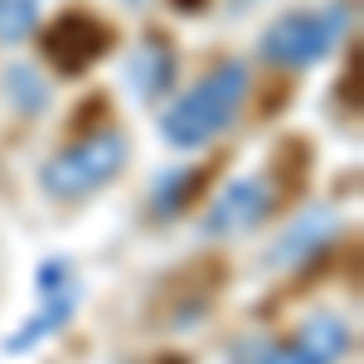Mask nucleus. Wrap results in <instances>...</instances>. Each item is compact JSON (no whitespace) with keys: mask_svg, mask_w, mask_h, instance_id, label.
Here are the masks:
<instances>
[{"mask_svg":"<svg viewBox=\"0 0 364 364\" xmlns=\"http://www.w3.org/2000/svg\"><path fill=\"white\" fill-rule=\"evenodd\" d=\"M272 214H277V185L267 175H238L204 209L199 233L204 238H243L252 228H262Z\"/></svg>","mask_w":364,"mask_h":364,"instance_id":"obj_5","label":"nucleus"},{"mask_svg":"<svg viewBox=\"0 0 364 364\" xmlns=\"http://www.w3.org/2000/svg\"><path fill=\"white\" fill-rule=\"evenodd\" d=\"M34 291H39V306L29 311L25 321L10 331L5 340V355H29L34 345L54 340L73 316H78V301H83V282L73 272L68 257H44L39 272H34Z\"/></svg>","mask_w":364,"mask_h":364,"instance_id":"obj_4","label":"nucleus"},{"mask_svg":"<svg viewBox=\"0 0 364 364\" xmlns=\"http://www.w3.org/2000/svg\"><path fill=\"white\" fill-rule=\"evenodd\" d=\"M127 5H141V0H127Z\"/></svg>","mask_w":364,"mask_h":364,"instance_id":"obj_14","label":"nucleus"},{"mask_svg":"<svg viewBox=\"0 0 364 364\" xmlns=\"http://www.w3.org/2000/svg\"><path fill=\"white\" fill-rule=\"evenodd\" d=\"M39 34V0H0V44H25Z\"/></svg>","mask_w":364,"mask_h":364,"instance_id":"obj_11","label":"nucleus"},{"mask_svg":"<svg viewBox=\"0 0 364 364\" xmlns=\"http://www.w3.org/2000/svg\"><path fill=\"white\" fill-rule=\"evenodd\" d=\"M296 340H301V345H306L321 364H336L340 355L350 350V326H345L340 316H331V311H316V316H306V321H301Z\"/></svg>","mask_w":364,"mask_h":364,"instance_id":"obj_9","label":"nucleus"},{"mask_svg":"<svg viewBox=\"0 0 364 364\" xmlns=\"http://www.w3.org/2000/svg\"><path fill=\"white\" fill-rule=\"evenodd\" d=\"M350 25L345 5H321V10H291L277 15L272 25L257 34V54L272 68H311L340 44V34Z\"/></svg>","mask_w":364,"mask_h":364,"instance_id":"obj_3","label":"nucleus"},{"mask_svg":"<svg viewBox=\"0 0 364 364\" xmlns=\"http://www.w3.org/2000/svg\"><path fill=\"white\" fill-rule=\"evenodd\" d=\"M243 364H321V360L311 355L301 340H291V345H257V350H248Z\"/></svg>","mask_w":364,"mask_h":364,"instance_id":"obj_13","label":"nucleus"},{"mask_svg":"<svg viewBox=\"0 0 364 364\" xmlns=\"http://www.w3.org/2000/svg\"><path fill=\"white\" fill-rule=\"evenodd\" d=\"M248 87H252L248 63H238V58L214 63L204 78H195V83L161 112V141L175 146V151H199V146H209L214 136H224L228 127L238 122L243 102H248Z\"/></svg>","mask_w":364,"mask_h":364,"instance_id":"obj_1","label":"nucleus"},{"mask_svg":"<svg viewBox=\"0 0 364 364\" xmlns=\"http://www.w3.org/2000/svg\"><path fill=\"white\" fill-rule=\"evenodd\" d=\"M127 161H132L127 132L102 127V132H92V136L54 151L44 161V170H39V190L49 199H58V204H78V199H92L97 190H107L117 175L127 170Z\"/></svg>","mask_w":364,"mask_h":364,"instance_id":"obj_2","label":"nucleus"},{"mask_svg":"<svg viewBox=\"0 0 364 364\" xmlns=\"http://www.w3.org/2000/svg\"><path fill=\"white\" fill-rule=\"evenodd\" d=\"M39 49L58 73H87L112 49V29L97 25L92 15H58L54 25L39 34Z\"/></svg>","mask_w":364,"mask_h":364,"instance_id":"obj_6","label":"nucleus"},{"mask_svg":"<svg viewBox=\"0 0 364 364\" xmlns=\"http://www.w3.org/2000/svg\"><path fill=\"white\" fill-rule=\"evenodd\" d=\"M195 180L199 175H190V170H170L166 180L156 185V209H161V214H175V209L185 204V195H195Z\"/></svg>","mask_w":364,"mask_h":364,"instance_id":"obj_12","label":"nucleus"},{"mask_svg":"<svg viewBox=\"0 0 364 364\" xmlns=\"http://www.w3.org/2000/svg\"><path fill=\"white\" fill-rule=\"evenodd\" d=\"M5 92H10V102L20 107V112H44L49 107V83L34 73V63H10L5 68Z\"/></svg>","mask_w":364,"mask_h":364,"instance_id":"obj_10","label":"nucleus"},{"mask_svg":"<svg viewBox=\"0 0 364 364\" xmlns=\"http://www.w3.org/2000/svg\"><path fill=\"white\" fill-rule=\"evenodd\" d=\"M336 233H340V219L331 214V209H311V214H301L296 224L282 233V243L272 248V267H301V262L316 257Z\"/></svg>","mask_w":364,"mask_h":364,"instance_id":"obj_8","label":"nucleus"},{"mask_svg":"<svg viewBox=\"0 0 364 364\" xmlns=\"http://www.w3.org/2000/svg\"><path fill=\"white\" fill-rule=\"evenodd\" d=\"M127 87L136 92L141 102H161L170 87H175V73H180V58H175V49H170V39H161V34H146L136 49L127 54Z\"/></svg>","mask_w":364,"mask_h":364,"instance_id":"obj_7","label":"nucleus"}]
</instances>
